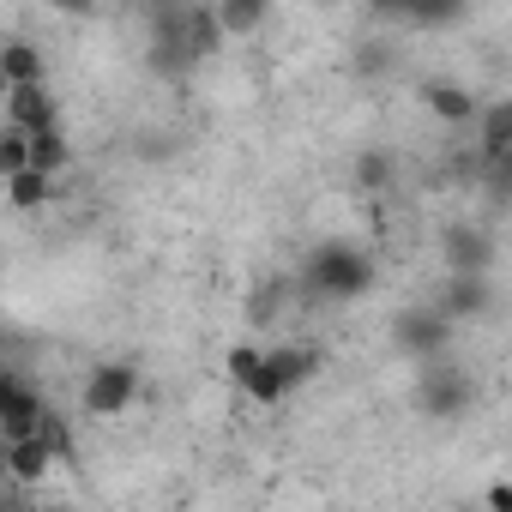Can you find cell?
Segmentation results:
<instances>
[{
	"instance_id": "1",
	"label": "cell",
	"mask_w": 512,
	"mask_h": 512,
	"mask_svg": "<svg viewBox=\"0 0 512 512\" xmlns=\"http://www.w3.org/2000/svg\"><path fill=\"white\" fill-rule=\"evenodd\" d=\"M368 284H374V260H368L356 241H326L314 253V290L320 296L356 302V296H368Z\"/></svg>"
},
{
	"instance_id": "2",
	"label": "cell",
	"mask_w": 512,
	"mask_h": 512,
	"mask_svg": "<svg viewBox=\"0 0 512 512\" xmlns=\"http://www.w3.org/2000/svg\"><path fill=\"white\" fill-rule=\"evenodd\" d=\"M133 398H139V368H127V362H97L79 392L85 416H127Z\"/></svg>"
},
{
	"instance_id": "3",
	"label": "cell",
	"mask_w": 512,
	"mask_h": 512,
	"mask_svg": "<svg viewBox=\"0 0 512 512\" xmlns=\"http://www.w3.org/2000/svg\"><path fill=\"white\" fill-rule=\"evenodd\" d=\"M7 127L19 133H43V127H61V103L49 97V85H7Z\"/></svg>"
},
{
	"instance_id": "4",
	"label": "cell",
	"mask_w": 512,
	"mask_h": 512,
	"mask_svg": "<svg viewBox=\"0 0 512 512\" xmlns=\"http://www.w3.org/2000/svg\"><path fill=\"white\" fill-rule=\"evenodd\" d=\"M0 470H7L13 482H49V476H55V452H49L43 428L25 434V440H7V446H0Z\"/></svg>"
},
{
	"instance_id": "5",
	"label": "cell",
	"mask_w": 512,
	"mask_h": 512,
	"mask_svg": "<svg viewBox=\"0 0 512 512\" xmlns=\"http://www.w3.org/2000/svg\"><path fill=\"white\" fill-rule=\"evenodd\" d=\"M416 404L428 410V416H458L464 404H470V380L464 374H452V368H422V386H416Z\"/></svg>"
},
{
	"instance_id": "6",
	"label": "cell",
	"mask_w": 512,
	"mask_h": 512,
	"mask_svg": "<svg viewBox=\"0 0 512 512\" xmlns=\"http://www.w3.org/2000/svg\"><path fill=\"white\" fill-rule=\"evenodd\" d=\"M392 338H398V350H410V356H422V362H434V356L446 350V338H452V326H446V314H404Z\"/></svg>"
},
{
	"instance_id": "7",
	"label": "cell",
	"mask_w": 512,
	"mask_h": 512,
	"mask_svg": "<svg viewBox=\"0 0 512 512\" xmlns=\"http://www.w3.org/2000/svg\"><path fill=\"white\" fill-rule=\"evenodd\" d=\"M446 308L464 314V320H488L494 314V290H488V272H458L452 290H446Z\"/></svg>"
},
{
	"instance_id": "8",
	"label": "cell",
	"mask_w": 512,
	"mask_h": 512,
	"mask_svg": "<svg viewBox=\"0 0 512 512\" xmlns=\"http://www.w3.org/2000/svg\"><path fill=\"white\" fill-rule=\"evenodd\" d=\"M266 13H272V0H211V19L223 37H253L266 25Z\"/></svg>"
},
{
	"instance_id": "9",
	"label": "cell",
	"mask_w": 512,
	"mask_h": 512,
	"mask_svg": "<svg viewBox=\"0 0 512 512\" xmlns=\"http://www.w3.org/2000/svg\"><path fill=\"white\" fill-rule=\"evenodd\" d=\"M422 103H428V115L446 121V127H470V121H476V97H470L464 85H422Z\"/></svg>"
},
{
	"instance_id": "10",
	"label": "cell",
	"mask_w": 512,
	"mask_h": 512,
	"mask_svg": "<svg viewBox=\"0 0 512 512\" xmlns=\"http://www.w3.org/2000/svg\"><path fill=\"white\" fill-rule=\"evenodd\" d=\"M476 127H482V157H488V169H500V163H506V145H512V103L500 97V103L476 109Z\"/></svg>"
},
{
	"instance_id": "11",
	"label": "cell",
	"mask_w": 512,
	"mask_h": 512,
	"mask_svg": "<svg viewBox=\"0 0 512 512\" xmlns=\"http://www.w3.org/2000/svg\"><path fill=\"white\" fill-rule=\"evenodd\" d=\"M0 181H7V205L13 211H43L49 205V193H55V175H43V169H13V175H0Z\"/></svg>"
},
{
	"instance_id": "12",
	"label": "cell",
	"mask_w": 512,
	"mask_h": 512,
	"mask_svg": "<svg viewBox=\"0 0 512 512\" xmlns=\"http://www.w3.org/2000/svg\"><path fill=\"white\" fill-rule=\"evenodd\" d=\"M31 139V169H43V175H67L73 169V139L61 133V127H43V133H25Z\"/></svg>"
},
{
	"instance_id": "13",
	"label": "cell",
	"mask_w": 512,
	"mask_h": 512,
	"mask_svg": "<svg viewBox=\"0 0 512 512\" xmlns=\"http://www.w3.org/2000/svg\"><path fill=\"white\" fill-rule=\"evenodd\" d=\"M266 362L278 368V380H284L290 392H296L302 380H314V374H320V350H308V344H272V350H266Z\"/></svg>"
},
{
	"instance_id": "14",
	"label": "cell",
	"mask_w": 512,
	"mask_h": 512,
	"mask_svg": "<svg viewBox=\"0 0 512 512\" xmlns=\"http://www.w3.org/2000/svg\"><path fill=\"white\" fill-rule=\"evenodd\" d=\"M43 416H49V404L25 386L7 410H0V440H25V434H37V428H43Z\"/></svg>"
},
{
	"instance_id": "15",
	"label": "cell",
	"mask_w": 512,
	"mask_h": 512,
	"mask_svg": "<svg viewBox=\"0 0 512 512\" xmlns=\"http://www.w3.org/2000/svg\"><path fill=\"white\" fill-rule=\"evenodd\" d=\"M0 67H7V85H37L43 79V49L25 43V37H7L0 43Z\"/></svg>"
},
{
	"instance_id": "16",
	"label": "cell",
	"mask_w": 512,
	"mask_h": 512,
	"mask_svg": "<svg viewBox=\"0 0 512 512\" xmlns=\"http://www.w3.org/2000/svg\"><path fill=\"white\" fill-rule=\"evenodd\" d=\"M241 392H247V404H260V410H272V404H284V398H290V386L278 380V368L266 362V350H260V362H253V374L241 380Z\"/></svg>"
},
{
	"instance_id": "17",
	"label": "cell",
	"mask_w": 512,
	"mask_h": 512,
	"mask_svg": "<svg viewBox=\"0 0 512 512\" xmlns=\"http://www.w3.org/2000/svg\"><path fill=\"white\" fill-rule=\"evenodd\" d=\"M452 272H488V260H494V247L476 235V229H452Z\"/></svg>"
},
{
	"instance_id": "18",
	"label": "cell",
	"mask_w": 512,
	"mask_h": 512,
	"mask_svg": "<svg viewBox=\"0 0 512 512\" xmlns=\"http://www.w3.org/2000/svg\"><path fill=\"white\" fill-rule=\"evenodd\" d=\"M181 31H187V37H181V43H187V55H211V49L223 43V31H217V19H211V7H193Z\"/></svg>"
},
{
	"instance_id": "19",
	"label": "cell",
	"mask_w": 512,
	"mask_h": 512,
	"mask_svg": "<svg viewBox=\"0 0 512 512\" xmlns=\"http://www.w3.org/2000/svg\"><path fill=\"white\" fill-rule=\"evenodd\" d=\"M31 163V139L19 133V127H0V175H13V169H25Z\"/></svg>"
},
{
	"instance_id": "20",
	"label": "cell",
	"mask_w": 512,
	"mask_h": 512,
	"mask_svg": "<svg viewBox=\"0 0 512 512\" xmlns=\"http://www.w3.org/2000/svg\"><path fill=\"white\" fill-rule=\"evenodd\" d=\"M253 362H260V344H229V350H223V374H229L235 386L253 374Z\"/></svg>"
},
{
	"instance_id": "21",
	"label": "cell",
	"mask_w": 512,
	"mask_h": 512,
	"mask_svg": "<svg viewBox=\"0 0 512 512\" xmlns=\"http://www.w3.org/2000/svg\"><path fill=\"white\" fill-rule=\"evenodd\" d=\"M356 181H362V187H386V181H392V157H386V151L356 157Z\"/></svg>"
},
{
	"instance_id": "22",
	"label": "cell",
	"mask_w": 512,
	"mask_h": 512,
	"mask_svg": "<svg viewBox=\"0 0 512 512\" xmlns=\"http://www.w3.org/2000/svg\"><path fill=\"white\" fill-rule=\"evenodd\" d=\"M488 506H494V512H512V482H494V488H488Z\"/></svg>"
},
{
	"instance_id": "23",
	"label": "cell",
	"mask_w": 512,
	"mask_h": 512,
	"mask_svg": "<svg viewBox=\"0 0 512 512\" xmlns=\"http://www.w3.org/2000/svg\"><path fill=\"white\" fill-rule=\"evenodd\" d=\"M19 392H25V386H19V380H13V374H7V368H0V410H7V404H13V398H19Z\"/></svg>"
},
{
	"instance_id": "24",
	"label": "cell",
	"mask_w": 512,
	"mask_h": 512,
	"mask_svg": "<svg viewBox=\"0 0 512 512\" xmlns=\"http://www.w3.org/2000/svg\"><path fill=\"white\" fill-rule=\"evenodd\" d=\"M49 7H55V13H91L97 0H49Z\"/></svg>"
},
{
	"instance_id": "25",
	"label": "cell",
	"mask_w": 512,
	"mask_h": 512,
	"mask_svg": "<svg viewBox=\"0 0 512 512\" xmlns=\"http://www.w3.org/2000/svg\"><path fill=\"white\" fill-rule=\"evenodd\" d=\"M0 97H7V67H0Z\"/></svg>"
},
{
	"instance_id": "26",
	"label": "cell",
	"mask_w": 512,
	"mask_h": 512,
	"mask_svg": "<svg viewBox=\"0 0 512 512\" xmlns=\"http://www.w3.org/2000/svg\"><path fill=\"white\" fill-rule=\"evenodd\" d=\"M97 7H121V0H97Z\"/></svg>"
}]
</instances>
